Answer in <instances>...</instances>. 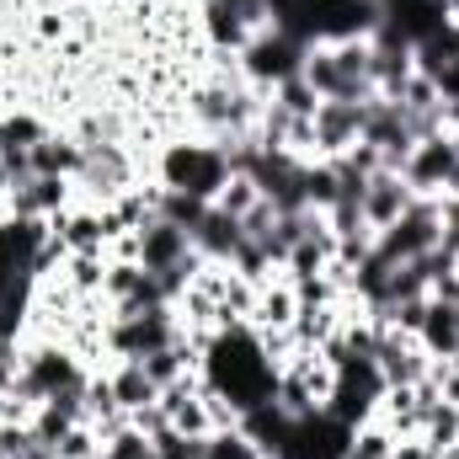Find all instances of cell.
<instances>
[{"label": "cell", "mask_w": 459, "mask_h": 459, "mask_svg": "<svg viewBox=\"0 0 459 459\" xmlns=\"http://www.w3.org/2000/svg\"><path fill=\"white\" fill-rule=\"evenodd\" d=\"M86 5H108V0H86Z\"/></svg>", "instance_id": "24"}, {"label": "cell", "mask_w": 459, "mask_h": 459, "mask_svg": "<svg viewBox=\"0 0 459 459\" xmlns=\"http://www.w3.org/2000/svg\"><path fill=\"white\" fill-rule=\"evenodd\" d=\"M59 459H102V433L91 428V422H75L65 438H59Z\"/></svg>", "instance_id": "17"}, {"label": "cell", "mask_w": 459, "mask_h": 459, "mask_svg": "<svg viewBox=\"0 0 459 459\" xmlns=\"http://www.w3.org/2000/svg\"><path fill=\"white\" fill-rule=\"evenodd\" d=\"M433 246H438V198H417L395 225L374 235V256H385L390 267L395 262H417Z\"/></svg>", "instance_id": "4"}, {"label": "cell", "mask_w": 459, "mask_h": 459, "mask_svg": "<svg viewBox=\"0 0 459 459\" xmlns=\"http://www.w3.org/2000/svg\"><path fill=\"white\" fill-rule=\"evenodd\" d=\"M75 204V182L70 177H22V182H11V193H5V214L11 220H54V214H65Z\"/></svg>", "instance_id": "6"}, {"label": "cell", "mask_w": 459, "mask_h": 459, "mask_svg": "<svg viewBox=\"0 0 459 459\" xmlns=\"http://www.w3.org/2000/svg\"><path fill=\"white\" fill-rule=\"evenodd\" d=\"M43 134H48V123H38L32 113L0 117V144H22V150H32V144H38Z\"/></svg>", "instance_id": "19"}, {"label": "cell", "mask_w": 459, "mask_h": 459, "mask_svg": "<svg viewBox=\"0 0 459 459\" xmlns=\"http://www.w3.org/2000/svg\"><path fill=\"white\" fill-rule=\"evenodd\" d=\"M342 459H358V455H352V449H347V455H342Z\"/></svg>", "instance_id": "25"}, {"label": "cell", "mask_w": 459, "mask_h": 459, "mask_svg": "<svg viewBox=\"0 0 459 459\" xmlns=\"http://www.w3.org/2000/svg\"><path fill=\"white\" fill-rule=\"evenodd\" d=\"M411 204H417V193L406 187V177H401V171H374V177L363 182V198H358L363 225L374 230V235H379V230H390L406 209H411Z\"/></svg>", "instance_id": "8"}, {"label": "cell", "mask_w": 459, "mask_h": 459, "mask_svg": "<svg viewBox=\"0 0 459 459\" xmlns=\"http://www.w3.org/2000/svg\"><path fill=\"white\" fill-rule=\"evenodd\" d=\"M417 342L428 347V358H438V363L455 358L459 352V299H449V294H428V316H422Z\"/></svg>", "instance_id": "10"}, {"label": "cell", "mask_w": 459, "mask_h": 459, "mask_svg": "<svg viewBox=\"0 0 459 459\" xmlns=\"http://www.w3.org/2000/svg\"><path fill=\"white\" fill-rule=\"evenodd\" d=\"M108 390H113V401L123 406V417H134V411H144V406L160 401V385L134 358H117V368H108Z\"/></svg>", "instance_id": "12"}, {"label": "cell", "mask_w": 459, "mask_h": 459, "mask_svg": "<svg viewBox=\"0 0 459 459\" xmlns=\"http://www.w3.org/2000/svg\"><path fill=\"white\" fill-rule=\"evenodd\" d=\"M256 204H262V193H256V182L246 171H230V182L220 187V198H214V209H225L230 220H246Z\"/></svg>", "instance_id": "14"}, {"label": "cell", "mask_w": 459, "mask_h": 459, "mask_svg": "<svg viewBox=\"0 0 459 459\" xmlns=\"http://www.w3.org/2000/svg\"><path fill=\"white\" fill-rule=\"evenodd\" d=\"M449 368H455V374H459V352H455V358H449Z\"/></svg>", "instance_id": "23"}, {"label": "cell", "mask_w": 459, "mask_h": 459, "mask_svg": "<svg viewBox=\"0 0 459 459\" xmlns=\"http://www.w3.org/2000/svg\"><path fill=\"white\" fill-rule=\"evenodd\" d=\"M363 108H368V102H321V108H316L310 134H316V155H321V160L347 155V150L363 139Z\"/></svg>", "instance_id": "7"}, {"label": "cell", "mask_w": 459, "mask_h": 459, "mask_svg": "<svg viewBox=\"0 0 459 459\" xmlns=\"http://www.w3.org/2000/svg\"><path fill=\"white\" fill-rule=\"evenodd\" d=\"M240 235H246L240 220H230L225 209H214V204H209V209L198 214V225H193V251H198L204 262H230V256H235V246H240Z\"/></svg>", "instance_id": "11"}, {"label": "cell", "mask_w": 459, "mask_h": 459, "mask_svg": "<svg viewBox=\"0 0 459 459\" xmlns=\"http://www.w3.org/2000/svg\"><path fill=\"white\" fill-rule=\"evenodd\" d=\"M198 251H193V235L182 225H171V220H150V225L139 230V267L144 273H166V267H182V262H193Z\"/></svg>", "instance_id": "9"}, {"label": "cell", "mask_w": 459, "mask_h": 459, "mask_svg": "<svg viewBox=\"0 0 459 459\" xmlns=\"http://www.w3.org/2000/svg\"><path fill=\"white\" fill-rule=\"evenodd\" d=\"M267 97H273L289 117H316V108H321V97L310 91V81H305V75H289V81H283V86H273Z\"/></svg>", "instance_id": "16"}, {"label": "cell", "mask_w": 459, "mask_h": 459, "mask_svg": "<svg viewBox=\"0 0 459 459\" xmlns=\"http://www.w3.org/2000/svg\"><path fill=\"white\" fill-rule=\"evenodd\" d=\"M438 246L449 256H459V193L438 198Z\"/></svg>", "instance_id": "20"}, {"label": "cell", "mask_w": 459, "mask_h": 459, "mask_svg": "<svg viewBox=\"0 0 459 459\" xmlns=\"http://www.w3.org/2000/svg\"><path fill=\"white\" fill-rule=\"evenodd\" d=\"M150 444H155V459H204V444H209V438H187V433H177V428H160Z\"/></svg>", "instance_id": "18"}, {"label": "cell", "mask_w": 459, "mask_h": 459, "mask_svg": "<svg viewBox=\"0 0 459 459\" xmlns=\"http://www.w3.org/2000/svg\"><path fill=\"white\" fill-rule=\"evenodd\" d=\"M433 363H438V358H428V347L417 342V337L379 326V342H374V368H379L385 390H411V385H422V379L433 374Z\"/></svg>", "instance_id": "5"}, {"label": "cell", "mask_w": 459, "mask_h": 459, "mask_svg": "<svg viewBox=\"0 0 459 459\" xmlns=\"http://www.w3.org/2000/svg\"><path fill=\"white\" fill-rule=\"evenodd\" d=\"M422 438H428L433 449H455V444H459V406L433 401V406H428V417H422Z\"/></svg>", "instance_id": "15"}, {"label": "cell", "mask_w": 459, "mask_h": 459, "mask_svg": "<svg viewBox=\"0 0 459 459\" xmlns=\"http://www.w3.org/2000/svg\"><path fill=\"white\" fill-rule=\"evenodd\" d=\"M401 177H406V187L417 198H449V193H459V134L444 128V134L417 139L406 166H401Z\"/></svg>", "instance_id": "2"}, {"label": "cell", "mask_w": 459, "mask_h": 459, "mask_svg": "<svg viewBox=\"0 0 459 459\" xmlns=\"http://www.w3.org/2000/svg\"><path fill=\"white\" fill-rule=\"evenodd\" d=\"M438 459H459V444H455V449H438Z\"/></svg>", "instance_id": "22"}, {"label": "cell", "mask_w": 459, "mask_h": 459, "mask_svg": "<svg viewBox=\"0 0 459 459\" xmlns=\"http://www.w3.org/2000/svg\"><path fill=\"white\" fill-rule=\"evenodd\" d=\"M27 160H32V171L38 177H75L81 171V139L75 134H43L32 150H27Z\"/></svg>", "instance_id": "13"}, {"label": "cell", "mask_w": 459, "mask_h": 459, "mask_svg": "<svg viewBox=\"0 0 459 459\" xmlns=\"http://www.w3.org/2000/svg\"><path fill=\"white\" fill-rule=\"evenodd\" d=\"M225 182H230V160L209 139H177V144L160 150V187L187 193L198 204H214Z\"/></svg>", "instance_id": "1"}, {"label": "cell", "mask_w": 459, "mask_h": 459, "mask_svg": "<svg viewBox=\"0 0 459 459\" xmlns=\"http://www.w3.org/2000/svg\"><path fill=\"white\" fill-rule=\"evenodd\" d=\"M305 48H310V43H299L294 32H283V27H262V32H251V43H246L235 59H240V75H246L251 86L273 91V86H283L289 75H299Z\"/></svg>", "instance_id": "3"}, {"label": "cell", "mask_w": 459, "mask_h": 459, "mask_svg": "<svg viewBox=\"0 0 459 459\" xmlns=\"http://www.w3.org/2000/svg\"><path fill=\"white\" fill-rule=\"evenodd\" d=\"M54 459H59V455H54Z\"/></svg>", "instance_id": "26"}, {"label": "cell", "mask_w": 459, "mask_h": 459, "mask_svg": "<svg viewBox=\"0 0 459 459\" xmlns=\"http://www.w3.org/2000/svg\"><path fill=\"white\" fill-rule=\"evenodd\" d=\"M390 459H438V449H433L422 433H411V438H395V455Z\"/></svg>", "instance_id": "21"}]
</instances>
